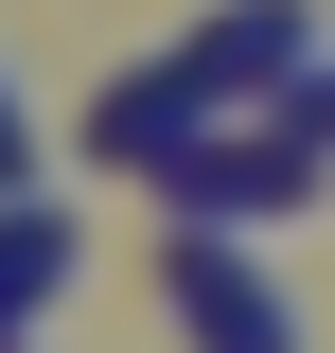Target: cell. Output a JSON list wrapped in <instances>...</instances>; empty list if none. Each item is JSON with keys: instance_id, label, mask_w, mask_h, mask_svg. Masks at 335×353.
<instances>
[{"instance_id": "6da1fadb", "label": "cell", "mask_w": 335, "mask_h": 353, "mask_svg": "<svg viewBox=\"0 0 335 353\" xmlns=\"http://www.w3.org/2000/svg\"><path fill=\"white\" fill-rule=\"evenodd\" d=\"M159 194H176L194 230H265V212H300V194H318V141H300V124H265V141L212 124V141H176V159H159Z\"/></svg>"}, {"instance_id": "7a4b0ae2", "label": "cell", "mask_w": 335, "mask_h": 353, "mask_svg": "<svg viewBox=\"0 0 335 353\" xmlns=\"http://www.w3.org/2000/svg\"><path fill=\"white\" fill-rule=\"evenodd\" d=\"M176 336L194 353H300V301L230 248V230H176Z\"/></svg>"}, {"instance_id": "3957f363", "label": "cell", "mask_w": 335, "mask_h": 353, "mask_svg": "<svg viewBox=\"0 0 335 353\" xmlns=\"http://www.w3.org/2000/svg\"><path fill=\"white\" fill-rule=\"evenodd\" d=\"M300 36H318L300 0H230V18H194V88H212V106H265V88H300V71H318Z\"/></svg>"}, {"instance_id": "277c9868", "label": "cell", "mask_w": 335, "mask_h": 353, "mask_svg": "<svg viewBox=\"0 0 335 353\" xmlns=\"http://www.w3.org/2000/svg\"><path fill=\"white\" fill-rule=\"evenodd\" d=\"M71 283H88V230H71V212H36V194H0V353L36 336Z\"/></svg>"}, {"instance_id": "5b68a950", "label": "cell", "mask_w": 335, "mask_h": 353, "mask_svg": "<svg viewBox=\"0 0 335 353\" xmlns=\"http://www.w3.org/2000/svg\"><path fill=\"white\" fill-rule=\"evenodd\" d=\"M283 124H300V141L335 159V71H300V88H283Z\"/></svg>"}, {"instance_id": "8992f818", "label": "cell", "mask_w": 335, "mask_h": 353, "mask_svg": "<svg viewBox=\"0 0 335 353\" xmlns=\"http://www.w3.org/2000/svg\"><path fill=\"white\" fill-rule=\"evenodd\" d=\"M18 176H36V124H18V88H0V194H18Z\"/></svg>"}]
</instances>
